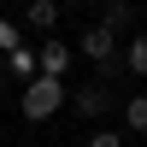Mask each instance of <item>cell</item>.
I'll return each instance as SVG.
<instances>
[{"label": "cell", "mask_w": 147, "mask_h": 147, "mask_svg": "<svg viewBox=\"0 0 147 147\" xmlns=\"http://www.w3.org/2000/svg\"><path fill=\"white\" fill-rule=\"evenodd\" d=\"M65 100H71V88H65V82H53V77H35V82H24V94H18V112L30 118V124H47L53 112H65Z\"/></svg>", "instance_id": "6da1fadb"}, {"label": "cell", "mask_w": 147, "mask_h": 147, "mask_svg": "<svg viewBox=\"0 0 147 147\" xmlns=\"http://www.w3.org/2000/svg\"><path fill=\"white\" fill-rule=\"evenodd\" d=\"M71 65H77V53H71V41H59V35H47V41L35 47V77L65 82V77H71Z\"/></svg>", "instance_id": "7a4b0ae2"}, {"label": "cell", "mask_w": 147, "mask_h": 147, "mask_svg": "<svg viewBox=\"0 0 147 147\" xmlns=\"http://www.w3.org/2000/svg\"><path fill=\"white\" fill-rule=\"evenodd\" d=\"M118 47H124V41H118L112 30H100V24H88V30H82L77 41H71V53L94 59V65H112V59H118Z\"/></svg>", "instance_id": "3957f363"}, {"label": "cell", "mask_w": 147, "mask_h": 147, "mask_svg": "<svg viewBox=\"0 0 147 147\" xmlns=\"http://www.w3.org/2000/svg\"><path fill=\"white\" fill-rule=\"evenodd\" d=\"M71 112H77V118H88V124H94V118H106V112H112V88H106V82H82V88H71Z\"/></svg>", "instance_id": "277c9868"}, {"label": "cell", "mask_w": 147, "mask_h": 147, "mask_svg": "<svg viewBox=\"0 0 147 147\" xmlns=\"http://www.w3.org/2000/svg\"><path fill=\"white\" fill-rule=\"evenodd\" d=\"M59 18H65V12H59L53 0H30V6H24V30H30V35H41V41L59 30Z\"/></svg>", "instance_id": "5b68a950"}, {"label": "cell", "mask_w": 147, "mask_h": 147, "mask_svg": "<svg viewBox=\"0 0 147 147\" xmlns=\"http://www.w3.org/2000/svg\"><path fill=\"white\" fill-rule=\"evenodd\" d=\"M100 30H112L118 41L136 35V6H129V0H106V6H100Z\"/></svg>", "instance_id": "8992f818"}, {"label": "cell", "mask_w": 147, "mask_h": 147, "mask_svg": "<svg viewBox=\"0 0 147 147\" xmlns=\"http://www.w3.org/2000/svg\"><path fill=\"white\" fill-rule=\"evenodd\" d=\"M118 59H124V71L129 77H147V30H136L124 47H118Z\"/></svg>", "instance_id": "52a82bcc"}, {"label": "cell", "mask_w": 147, "mask_h": 147, "mask_svg": "<svg viewBox=\"0 0 147 147\" xmlns=\"http://www.w3.org/2000/svg\"><path fill=\"white\" fill-rule=\"evenodd\" d=\"M124 136H147V94H124Z\"/></svg>", "instance_id": "ba28073f"}, {"label": "cell", "mask_w": 147, "mask_h": 147, "mask_svg": "<svg viewBox=\"0 0 147 147\" xmlns=\"http://www.w3.org/2000/svg\"><path fill=\"white\" fill-rule=\"evenodd\" d=\"M0 71H6V82H12V77H18V82H35V47L6 53V65H0Z\"/></svg>", "instance_id": "9c48e42d"}, {"label": "cell", "mask_w": 147, "mask_h": 147, "mask_svg": "<svg viewBox=\"0 0 147 147\" xmlns=\"http://www.w3.org/2000/svg\"><path fill=\"white\" fill-rule=\"evenodd\" d=\"M18 47H24V24H12L6 12H0V59H6V53H18Z\"/></svg>", "instance_id": "30bf717a"}, {"label": "cell", "mask_w": 147, "mask_h": 147, "mask_svg": "<svg viewBox=\"0 0 147 147\" xmlns=\"http://www.w3.org/2000/svg\"><path fill=\"white\" fill-rule=\"evenodd\" d=\"M124 141H129L124 129H106V124H94L88 136H82V147H124Z\"/></svg>", "instance_id": "8fae6325"}, {"label": "cell", "mask_w": 147, "mask_h": 147, "mask_svg": "<svg viewBox=\"0 0 147 147\" xmlns=\"http://www.w3.org/2000/svg\"><path fill=\"white\" fill-rule=\"evenodd\" d=\"M0 94H6V71H0Z\"/></svg>", "instance_id": "7c38bea8"}]
</instances>
